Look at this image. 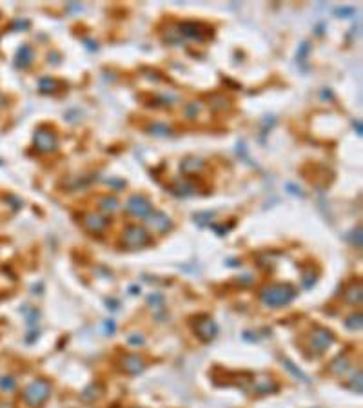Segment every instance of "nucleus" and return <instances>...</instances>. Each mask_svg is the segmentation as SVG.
<instances>
[{
	"mask_svg": "<svg viewBox=\"0 0 363 408\" xmlns=\"http://www.w3.org/2000/svg\"><path fill=\"white\" fill-rule=\"evenodd\" d=\"M296 296V290L290 285H271V287H265L262 292H260V297L265 305L269 307H284V305H289Z\"/></svg>",
	"mask_w": 363,
	"mask_h": 408,
	"instance_id": "obj_1",
	"label": "nucleus"
},
{
	"mask_svg": "<svg viewBox=\"0 0 363 408\" xmlns=\"http://www.w3.org/2000/svg\"><path fill=\"white\" fill-rule=\"evenodd\" d=\"M49 392H51V387H49V383L44 381V379H38V381H35L29 389L26 390V394H24V399H26L31 407H38V405H42V403L46 401L47 397H49Z\"/></svg>",
	"mask_w": 363,
	"mask_h": 408,
	"instance_id": "obj_2",
	"label": "nucleus"
},
{
	"mask_svg": "<svg viewBox=\"0 0 363 408\" xmlns=\"http://www.w3.org/2000/svg\"><path fill=\"white\" fill-rule=\"evenodd\" d=\"M122 241H124V245L129 247V249H140V247H144V245L149 243V234H147V231L142 229V227L129 225L126 231H124Z\"/></svg>",
	"mask_w": 363,
	"mask_h": 408,
	"instance_id": "obj_3",
	"label": "nucleus"
},
{
	"mask_svg": "<svg viewBox=\"0 0 363 408\" xmlns=\"http://www.w3.org/2000/svg\"><path fill=\"white\" fill-rule=\"evenodd\" d=\"M178 35L180 37H187V38H196V40H205L212 37V29H207L202 24L196 22H184L178 26Z\"/></svg>",
	"mask_w": 363,
	"mask_h": 408,
	"instance_id": "obj_4",
	"label": "nucleus"
},
{
	"mask_svg": "<svg viewBox=\"0 0 363 408\" xmlns=\"http://www.w3.org/2000/svg\"><path fill=\"white\" fill-rule=\"evenodd\" d=\"M332 334H330L329 330L325 329H314L312 330V334H310V349L316 350L318 354H322L324 350H327L332 345Z\"/></svg>",
	"mask_w": 363,
	"mask_h": 408,
	"instance_id": "obj_5",
	"label": "nucleus"
},
{
	"mask_svg": "<svg viewBox=\"0 0 363 408\" xmlns=\"http://www.w3.org/2000/svg\"><path fill=\"white\" fill-rule=\"evenodd\" d=\"M126 209L127 212H131V214H134V216H140V218H145L151 214V202L147 200V198L144 196H131L129 200H127L126 204Z\"/></svg>",
	"mask_w": 363,
	"mask_h": 408,
	"instance_id": "obj_6",
	"label": "nucleus"
},
{
	"mask_svg": "<svg viewBox=\"0 0 363 408\" xmlns=\"http://www.w3.org/2000/svg\"><path fill=\"white\" fill-rule=\"evenodd\" d=\"M35 142H37L38 151H42V152L55 151V149H57V145H58V138H57V134H55L53 131H46V129H40V131L37 132V138H35Z\"/></svg>",
	"mask_w": 363,
	"mask_h": 408,
	"instance_id": "obj_7",
	"label": "nucleus"
},
{
	"mask_svg": "<svg viewBox=\"0 0 363 408\" xmlns=\"http://www.w3.org/2000/svg\"><path fill=\"white\" fill-rule=\"evenodd\" d=\"M145 367V361L138 354H127L122 359V369L126 370L127 374H138Z\"/></svg>",
	"mask_w": 363,
	"mask_h": 408,
	"instance_id": "obj_8",
	"label": "nucleus"
},
{
	"mask_svg": "<svg viewBox=\"0 0 363 408\" xmlns=\"http://www.w3.org/2000/svg\"><path fill=\"white\" fill-rule=\"evenodd\" d=\"M147 223H149V227H151L153 231H156V232H165L172 227L171 218L162 214V212H153V216H149Z\"/></svg>",
	"mask_w": 363,
	"mask_h": 408,
	"instance_id": "obj_9",
	"label": "nucleus"
},
{
	"mask_svg": "<svg viewBox=\"0 0 363 408\" xmlns=\"http://www.w3.org/2000/svg\"><path fill=\"white\" fill-rule=\"evenodd\" d=\"M107 222L104 216H98V214H86V220H84V225H86L87 231L91 232H102L107 227Z\"/></svg>",
	"mask_w": 363,
	"mask_h": 408,
	"instance_id": "obj_10",
	"label": "nucleus"
},
{
	"mask_svg": "<svg viewBox=\"0 0 363 408\" xmlns=\"http://www.w3.org/2000/svg\"><path fill=\"white\" fill-rule=\"evenodd\" d=\"M196 332H198V336L202 339H212L214 334H216V325H214L212 319H205V321L196 325Z\"/></svg>",
	"mask_w": 363,
	"mask_h": 408,
	"instance_id": "obj_11",
	"label": "nucleus"
},
{
	"mask_svg": "<svg viewBox=\"0 0 363 408\" xmlns=\"http://www.w3.org/2000/svg\"><path fill=\"white\" fill-rule=\"evenodd\" d=\"M345 299L350 303V305H360L362 303V285H352L349 289V292L345 294Z\"/></svg>",
	"mask_w": 363,
	"mask_h": 408,
	"instance_id": "obj_12",
	"label": "nucleus"
},
{
	"mask_svg": "<svg viewBox=\"0 0 363 408\" xmlns=\"http://www.w3.org/2000/svg\"><path fill=\"white\" fill-rule=\"evenodd\" d=\"M204 167V162L200 158H189L185 160V162H182V171L185 172V174H191V172L194 171H200Z\"/></svg>",
	"mask_w": 363,
	"mask_h": 408,
	"instance_id": "obj_13",
	"label": "nucleus"
},
{
	"mask_svg": "<svg viewBox=\"0 0 363 408\" xmlns=\"http://www.w3.org/2000/svg\"><path fill=\"white\" fill-rule=\"evenodd\" d=\"M349 369V359H347V357H342V355H340V357H338L336 361H332V365H330L329 367V370L330 372H334V374L336 375H342V374H345V370Z\"/></svg>",
	"mask_w": 363,
	"mask_h": 408,
	"instance_id": "obj_14",
	"label": "nucleus"
},
{
	"mask_svg": "<svg viewBox=\"0 0 363 408\" xmlns=\"http://www.w3.org/2000/svg\"><path fill=\"white\" fill-rule=\"evenodd\" d=\"M100 207H102V209H104V211H115V209H116V207H118V204H116V200H115V198H102V200H100Z\"/></svg>",
	"mask_w": 363,
	"mask_h": 408,
	"instance_id": "obj_15",
	"label": "nucleus"
},
{
	"mask_svg": "<svg viewBox=\"0 0 363 408\" xmlns=\"http://www.w3.org/2000/svg\"><path fill=\"white\" fill-rule=\"evenodd\" d=\"M347 327L352 329V330L362 329V314H354V316H350L349 321H347Z\"/></svg>",
	"mask_w": 363,
	"mask_h": 408,
	"instance_id": "obj_16",
	"label": "nucleus"
}]
</instances>
